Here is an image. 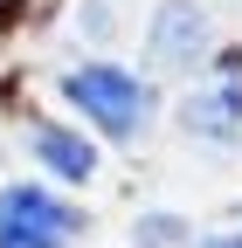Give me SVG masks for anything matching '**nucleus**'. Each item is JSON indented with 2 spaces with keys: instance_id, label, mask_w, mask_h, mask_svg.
<instances>
[{
  "instance_id": "obj_1",
  "label": "nucleus",
  "mask_w": 242,
  "mask_h": 248,
  "mask_svg": "<svg viewBox=\"0 0 242 248\" xmlns=\"http://www.w3.org/2000/svg\"><path fill=\"white\" fill-rule=\"evenodd\" d=\"M63 97L97 124L104 138H145V124H153V83H138L132 69H118V62H83V69H69Z\"/></svg>"
},
{
  "instance_id": "obj_2",
  "label": "nucleus",
  "mask_w": 242,
  "mask_h": 248,
  "mask_svg": "<svg viewBox=\"0 0 242 248\" xmlns=\"http://www.w3.org/2000/svg\"><path fill=\"white\" fill-rule=\"evenodd\" d=\"M83 234V214L55 200L49 186H0V248H69Z\"/></svg>"
},
{
  "instance_id": "obj_3",
  "label": "nucleus",
  "mask_w": 242,
  "mask_h": 248,
  "mask_svg": "<svg viewBox=\"0 0 242 248\" xmlns=\"http://www.w3.org/2000/svg\"><path fill=\"white\" fill-rule=\"evenodd\" d=\"M145 48H153V62H159V69H194V62L215 48V21H207V7H201V0H159Z\"/></svg>"
},
{
  "instance_id": "obj_4",
  "label": "nucleus",
  "mask_w": 242,
  "mask_h": 248,
  "mask_svg": "<svg viewBox=\"0 0 242 248\" xmlns=\"http://www.w3.org/2000/svg\"><path fill=\"white\" fill-rule=\"evenodd\" d=\"M180 124H187V138H242V76H222V83H207L194 90L187 104H180Z\"/></svg>"
},
{
  "instance_id": "obj_5",
  "label": "nucleus",
  "mask_w": 242,
  "mask_h": 248,
  "mask_svg": "<svg viewBox=\"0 0 242 248\" xmlns=\"http://www.w3.org/2000/svg\"><path fill=\"white\" fill-rule=\"evenodd\" d=\"M28 152L42 159V172L69 179V186L97 179V145H90L83 131H63V124H35V131H28Z\"/></svg>"
},
{
  "instance_id": "obj_6",
  "label": "nucleus",
  "mask_w": 242,
  "mask_h": 248,
  "mask_svg": "<svg viewBox=\"0 0 242 248\" xmlns=\"http://www.w3.org/2000/svg\"><path fill=\"white\" fill-rule=\"evenodd\" d=\"M201 248H242V234H215V241H201Z\"/></svg>"
},
{
  "instance_id": "obj_7",
  "label": "nucleus",
  "mask_w": 242,
  "mask_h": 248,
  "mask_svg": "<svg viewBox=\"0 0 242 248\" xmlns=\"http://www.w3.org/2000/svg\"><path fill=\"white\" fill-rule=\"evenodd\" d=\"M7 7H14V0H0V14H7Z\"/></svg>"
}]
</instances>
